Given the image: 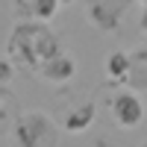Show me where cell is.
<instances>
[{
	"instance_id": "obj_1",
	"label": "cell",
	"mask_w": 147,
	"mask_h": 147,
	"mask_svg": "<svg viewBox=\"0 0 147 147\" xmlns=\"http://www.w3.org/2000/svg\"><path fill=\"white\" fill-rule=\"evenodd\" d=\"M56 35L44 27L41 21H24L18 24L9 35V59L15 65H27V68H38L44 59H50L53 53H59Z\"/></svg>"
},
{
	"instance_id": "obj_2",
	"label": "cell",
	"mask_w": 147,
	"mask_h": 147,
	"mask_svg": "<svg viewBox=\"0 0 147 147\" xmlns=\"http://www.w3.org/2000/svg\"><path fill=\"white\" fill-rule=\"evenodd\" d=\"M9 147H59V124L41 112H24L9 127Z\"/></svg>"
},
{
	"instance_id": "obj_3",
	"label": "cell",
	"mask_w": 147,
	"mask_h": 147,
	"mask_svg": "<svg viewBox=\"0 0 147 147\" xmlns=\"http://www.w3.org/2000/svg\"><path fill=\"white\" fill-rule=\"evenodd\" d=\"M112 118L121 129H136L144 121V100L138 91L132 88H121L112 97Z\"/></svg>"
},
{
	"instance_id": "obj_4",
	"label": "cell",
	"mask_w": 147,
	"mask_h": 147,
	"mask_svg": "<svg viewBox=\"0 0 147 147\" xmlns=\"http://www.w3.org/2000/svg\"><path fill=\"white\" fill-rule=\"evenodd\" d=\"M35 74H38L44 82H50V85H65V82H71L77 77V59L71 53H65V50H59L50 59H44V62L35 68Z\"/></svg>"
},
{
	"instance_id": "obj_5",
	"label": "cell",
	"mask_w": 147,
	"mask_h": 147,
	"mask_svg": "<svg viewBox=\"0 0 147 147\" xmlns=\"http://www.w3.org/2000/svg\"><path fill=\"white\" fill-rule=\"evenodd\" d=\"M94 124V103H77V106H71L68 112L62 115V129L65 132H74V136H77V132H85Z\"/></svg>"
},
{
	"instance_id": "obj_6",
	"label": "cell",
	"mask_w": 147,
	"mask_h": 147,
	"mask_svg": "<svg viewBox=\"0 0 147 147\" xmlns=\"http://www.w3.org/2000/svg\"><path fill=\"white\" fill-rule=\"evenodd\" d=\"M103 68H106V77L112 82H127L129 74H132V56L124 53V50H115V53L106 56V65Z\"/></svg>"
},
{
	"instance_id": "obj_7",
	"label": "cell",
	"mask_w": 147,
	"mask_h": 147,
	"mask_svg": "<svg viewBox=\"0 0 147 147\" xmlns=\"http://www.w3.org/2000/svg\"><path fill=\"white\" fill-rule=\"evenodd\" d=\"M15 62H12L9 56H0V88H3V85H9L12 82V77H15Z\"/></svg>"
},
{
	"instance_id": "obj_8",
	"label": "cell",
	"mask_w": 147,
	"mask_h": 147,
	"mask_svg": "<svg viewBox=\"0 0 147 147\" xmlns=\"http://www.w3.org/2000/svg\"><path fill=\"white\" fill-rule=\"evenodd\" d=\"M141 30L147 32V6H144V12H141Z\"/></svg>"
},
{
	"instance_id": "obj_9",
	"label": "cell",
	"mask_w": 147,
	"mask_h": 147,
	"mask_svg": "<svg viewBox=\"0 0 147 147\" xmlns=\"http://www.w3.org/2000/svg\"><path fill=\"white\" fill-rule=\"evenodd\" d=\"M0 112H3V91H0Z\"/></svg>"
},
{
	"instance_id": "obj_10",
	"label": "cell",
	"mask_w": 147,
	"mask_h": 147,
	"mask_svg": "<svg viewBox=\"0 0 147 147\" xmlns=\"http://www.w3.org/2000/svg\"><path fill=\"white\" fill-rule=\"evenodd\" d=\"M59 3H62V6H68V3H74V0H59Z\"/></svg>"
},
{
	"instance_id": "obj_11",
	"label": "cell",
	"mask_w": 147,
	"mask_h": 147,
	"mask_svg": "<svg viewBox=\"0 0 147 147\" xmlns=\"http://www.w3.org/2000/svg\"><path fill=\"white\" fill-rule=\"evenodd\" d=\"M141 147H147V141H144V144H141Z\"/></svg>"
}]
</instances>
